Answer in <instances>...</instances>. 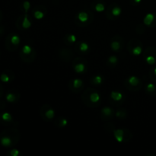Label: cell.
I'll return each instance as SVG.
<instances>
[{
    "label": "cell",
    "mask_w": 156,
    "mask_h": 156,
    "mask_svg": "<svg viewBox=\"0 0 156 156\" xmlns=\"http://www.w3.org/2000/svg\"><path fill=\"white\" fill-rule=\"evenodd\" d=\"M68 87L71 91L74 93H79L85 88V82L82 79L79 78L70 79L68 83Z\"/></svg>",
    "instance_id": "9a60e30c"
},
{
    "label": "cell",
    "mask_w": 156,
    "mask_h": 156,
    "mask_svg": "<svg viewBox=\"0 0 156 156\" xmlns=\"http://www.w3.org/2000/svg\"><path fill=\"white\" fill-rule=\"evenodd\" d=\"M127 50L132 56H140L143 53V43L137 38H133L128 42Z\"/></svg>",
    "instance_id": "8992f818"
},
{
    "label": "cell",
    "mask_w": 156,
    "mask_h": 156,
    "mask_svg": "<svg viewBox=\"0 0 156 156\" xmlns=\"http://www.w3.org/2000/svg\"><path fill=\"white\" fill-rule=\"evenodd\" d=\"M127 115H128L127 110L125 109V108H120L115 111V117L120 120H125V119L127 117Z\"/></svg>",
    "instance_id": "4316f807"
},
{
    "label": "cell",
    "mask_w": 156,
    "mask_h": 156,
    "mask_svg": "<svg viewBox=\"0 0 156 156\" xmlns=\"http://www.w3.org/2000/svg\"><path fill=\"white\" fill-rule=\"evenodd\" d=\"M2 18H3L2 12H1V10H0V22H1V21H2Z\"/></svg>",
    "instance_id": "f35d334b"
},
{
    "label": "cell",
    "mask_w": 156,
    "mask_h": 156,
    "mask_svg": "<svg viewBox=\"0 0 156 156\" xmlns=\"http://www.w3.org/2000/svg\"><path fill=\"white\" fill-rule=\"evenodd\" d=\"M149 75L151 80L153 82H155V83H156V66H153L150 69Z\"/></svg>",
    "instance_id": "d6a6232c"
},
{
    "label": "cell",
    "mask_w": 156,
    "mask_h": 156,
    "mask_svg": "<svg viewBox=\"0 0 156 156\" xmlns=\"http://www.w3.org/2000/svg\"><path fill=\"white\" fill-rule=\"evenodd\" d=\"M110 99L111 102L117 104V105H121L124 101V94L119 91H111L110 93Z\"/></svg>",
    "instance_id": "d4e9b609"
},
{
    "label": "cell",
    "mask_w": 156,
    "mask_h": 156,
    "mask_svg": "<svg viewBox=\"0 0 156 156\" xmlns=\"http://www.w3.org/2000/svg\"><path fill=\"white\" fill-rule=\"evenodd\" d=\"M78 42V37L74 34H67L63 37V43L67 47H71Z\"/></svg>",
    "instance_id": "484cf974"
},
{
    "label": "cell",
    "mask_w": 156,
    "mask_h": 156,
    "mask_svg": "<svg viewBox=\"0 0 156 156\" xmlns=\"http://www.w3.org/2000/svg\"><path fill=\"white\" fill-rule=\"evenodd\" d=\"M21 155V152L17 149H12L7 152L8 156H19Z\"/></svg>",
    "instance_id": "e575fe53"
},
{
    "label": "cell",
    "mask_w": 156,
    "mask_h": 156,
    "mask_svg": "<svg viewBox=\"0 0 156 156\" xmlns=\"http://www.w3.org/2000/svg\"><path fill=\"white\" fill-rule=\"evenodd\" d=\"M91 9L98 13H101L106 10V3L104 0H94L91 3Z\"/></svg>",
    "instance_id": "cb8c5ba5"
},
{
    "label": "cell",
    "mask_w": 156,
    "mask_h": 156,
    "mask_svg": "<svg viewBox=\"0 0 156 156\" xmlns=\"http://www.w3.org/2000/svg\"><path fill=\"white\" fill-rule=\"evenodd\" d=\"M146 26L144 24H139V25H137L136 27V33L139 34H143L146 32Z\"/></svg>",
    "instance_id": "836d02e7"
},
{
    "label": "cell",
    "mask_w": 156,
    "mask_h": 156,
    "mask_svg": "<svg viewBox=\"0 0 156 156\" xmlns=\"http://www.w3.org/2000/svg\"><path fill=\"white\" fill-rule=\"evenodd\" d=\"M143 24L148 27L154 28L156 27V12H149L145 15Z\"/></svg>",
    "instance_id": "44dd1931"
},
{
    "label": "cell",
    "mask_w": 156,
    "mask_h": 156,
    "mask_svg": "<svg viewBox=\"0 0 156 156\" xmlns=\"http://www.w3.org/2000/svg\"><path fill=\"white\" fill-rule=\"evenodd\" d=\"M3 33H4V28L3 27H0V35L2 34Z\"/></svg>",
    "instance_id": "74e56055"
},
{
    "label": "cell",
    "mask_w": 156,
    "mask_h": 156,
    "mask_svg": "<svg viewBox=\"0 0 156 156\" xmlns=\"http://www.w3.org/2000/svg\"><path fill=\"white\" fill-rule=\"evenodd\" d=\"M125 88L131 91H138L143 87L141 79L136 76H130L126 78L124 81Z\"/></svg>",
    "instance_id": "52a82bcc"
},
{
    "label": "cell",
    "mask_w": 156,
    "mask_h": 156,
    "mask_svg": "<svg viewBox=\"0 0 156 156\" xmlns=\"http://www.w3.org/2000/svg\"><path fill=\"white\" fill-rule=\"evenodd\" d=\"M82 100L88 108H97L101 103V96L95 89L88 88L82 94Z\"/></svg>",
    "instance_id": "7a4b0ae2"
},
{
    "label": "cell",
    "mask_w": 156,
    "mask_h": 156,
    "mask_svg": "<svg viewBox=\"0 0 156 156\" xmlns=\"http://www.w3.org/2000/svg\"><path fill=\"white\" fill-rule=\"evenodd\" d=\"M114 117H115V110L113 108L105 106L101 110V118L102 120L107 121V120H112Z\"/></svg>",
    "instance_id": "d6986e66"
},
{
    "label": "cell",
    "mask_w": 156,
    "mask_h": 156,
    "mask_svg": "<svg viewBox=\"0 0 156 156\" xmlns=\"http://www.w3.org/2000/svg\"><path fill=\"white\" fill-rule=\"evenodd\" d=\"M113 134L115 140L119 143H127L133 136L131 131L127 129H116L115 128L113 131Z\"/></svg>",
    "instance_id": "9c48e42d"
},
{
    "label": "cell",
    "mask_w": 156,
    "mask_h": 156,
    "mask_svg": "<svg viewBox=\"0 0 156 156\" xmlns=\"http://www.w3.org/2000/svg\"><path fill=\"white\" fill-rule=\"evenodd\" d=\"M143 0H129L130 2V4L133 5H138L140 3L142 2Z\"/></svg>",
    "instance_id": "d590c367"
},
{
    "label": "cell",
    "mask_w": 156,
    "mask_h": 156,
    "mask_svg": "<svg viewBox=\"0 0 156 156\" xmlns=\"http://www.w3.org/2000/svg\"><path fill=\"white\" fill-rule=\"evenodd\" d=\"M145 91L149 95L156 96V85L155 83H152V82L146 84Z\"/></svg>",
    "instance_id": "83f0119b"
},
{
    "label": "cell",
    "mask_w": 156,
    "mask_h": 156,
    "mask_svg": "<svg viewBox=\"0 0 156 156\" xmlns=\"http://www.w3.org/2000/svg\"><path fill=\"white\" fill-rule=\"evenodd\" d=\"M73 70L77 74H83L88 71V62L85 59L82 57H77L73 59Z\"/></svg>",
    "instance_id": "30bf717a"
},
{
    "label": "cell",
    "mask_w": 156,
    "mask_h": 156,
    "mask_svg": "<svg viewBox=\"0 0 156 156\" xmlns=\"http://www.w3.org/2000/svg\"><path fill=\"white\" fill-rule=\"evenodd\" d=\"M74 50L76 53L81 55H86L91 51V47L85 41H79L75 46Z\"/></svg>",
    "instance_id": "e0dca14e"
},
{
    "label": "cell",
    "mask_w": 156,
    "mask_h": 156,
    "mask_svg": "<svg viewBox=\"0 0 156 156\" xmlns=\"http://www.w3.org/2000/svg\"><path fill=\"white\" fill-rule=\"evenodd\" d=\"M31 20L27 13H24L23 15H20L15 22L16 27L21 30H27L31 27Z\"/></svg>",
    "instance_id": "7c38bea8"
},
{
    "label": "cell",
    "mask_w": 156,
    "mask_h": 156,
    "mask_svg": "<svg viewBox=\"0 0 156 156\" xmlns=\"http://www.w3.org/2000/svg\"><path fill=\"white\" fill-rule=\"evenodd\" d=\"M122 8L117 3H111L105 10V16L110 21H115L121 15Z\"/></svg>",
    "instance_id": "ba28073f"
},
{
    "label": "cell",
    "mask_w": 156,
    "mask_h": 156,
    "mask_svg": "<svg viewBox=\"0 0 156 156\" xmlns=\"http://www.w3.org/2000/svg\"><path fill=\"white\" fill-rule=\"evenodd\" d=\"M119 62V59L116 55H111L107 59V66L111 68H114V67L117 66V64Z\"/></svg>",
    "instance_id": "f546056e"
},
{
    "label": "cell",
    "mask_w": 156,
    "mask_h": 156,
    "mask_svg": "<svg viewBox=\"0 0 156 156\" xmlns=\"http://www.w3.org/2000/svg\"><path fill=\"white\" fill-rule=\"evenodd\" d=\"M20 98H21V94L17 90H10V91H8L5 94V101L9 103H16L19 101Z\"/></svg>",
    "instance_id": "7402d4cb"
},
{
    "label": "cell",
    "mask_w": 156,
    "mask_h": 156,
    "mask_svg": "<svg viewBox=\"0 0 156 156\" xmlns=\"http://www.w3.org/2000/svg\"><path fill=\"white\" fill-rule=\"evenodd\" d=\"M36 50L30 45L24 44L19 52V56L25 63H31L36 59Z\"/></svg>",
    "instance_id": "277c9868"
},
{
    "label": "cell",
    "mask_w": 156,
    "mask_h": 156,
    "mask_svg": "<svg viewBox=\"0 0 156 156\" xmlns=\"http://www.w3.org/2000/svg\"><path fill=\"white\" fill-rule=\"evenodd\" d=\"M20 44H21V37L15 33H11L6 36L5 46L8 51L14 52L17 50Z\"/></svg>",
    "instance_id": "5b68a950"
},
{
    "label": "cell",
    "mask_w": 156,
    "mask_h": 156,
    "mask_svg": "<svg viewBox=\"0 0 156 156\" xmlns=\"http://www.w3.org/2000/svg\"><path fill=\"white\" fill-rule=\"evenodd\" d=\"M20 137L21 134L17 128H8L0 133V145L4 148H12L18 144Z\"/></svg>",
    "instance_id": "6da1fadb"
},
{
    "label": "cell",
    "mask_w": 156,
    "mask_h": 156,
    "mask_svg": "<svg viewBox=\"0 0 156 156\" xmlns=\"http://www.w3.org/2000/svg\"><path fill=\"white\" fill-rule=\"evenodd\" d=\"M40 115L44 121H52L55 117V111L50 105L45 104L40 108Z\"/></svg>",
    "instance_id": "8fae6325"
},
{
    "label": "cell",
    "mask_w": 156,
    "mask_h": 156,
    "mask_svg": "<svg viewBox=\"0 0 156 156\" xmlns=\"http://www.w3.org/2000/svg\"><path fill=\"white\" fill-rule=\"evenodd\" d=\"M94 15L91 11L85 9L81 10L75 16L74 21L77 26L80 27H86L92 23Z\"/></svg>",
    "instance_id": "3957f363"
},
{
    "label": "cell",
    "mask_w": 156,
    "mask_h": 156,
    "mask_svg": "<svg viewBox=\"0 0 156 156\" xmlns=\"http://www.w3.org/2000/svg\"><path fill=\"white\" fill-rule=\"evenodd\" d=\"M15 123L14 117L9 112L0 113V124L3 126H12Z\"/></svg>",
    "instance_id": "ffe728a7"
},
{
    "label": "cell",
    "mask_w": 156,
    "mask_h": 156,
    "mask_svg": "<svg viewBox=\"0 0 156 156\" xmlns=\"http://www.w3.org/2000/svg\"><path fill=\"white\" fill-rule=\"evenodd\" d=\"M30 9V2L27 0L22 2L21 5V9L24 13H28L29 10Z\"/></svg>",
    "instance_id": "1f68e13d"
},
{
    "label": "cell",
    "mask_w": 156,
    "mask_h": 156,
    "mask_svg": "<svg viewBox=\"0 0 156 156\" xmlns=\"http://www.w3.org/2000/svg\"><path fill=\"white\" fill-rule=\"evenodd\" d=\"M3 93H4V90H3V87L2 84L0 83V98L3 96Z\"/></svg>",
    "instance_id": "8d00e7d4"
},
{
    "label": "cell",
    "mask_w": 156,
    "mask_h": 156,
    "mask_svg": "<svg viewBox=\"0 0 156 156\" xmlns=\"http://www.w3.org/2000/svg\"><path fill=\"white\" fill-rule=\"evenodd\" d=\"M104 82V78L103 76L101 75H94L90 79V82L92 85H95V86H98V85H102Z\"/></svg>",
    "instance_id": "f1b7e54d"
},
{
    "label": "cell",
    "mask_w": 156,
    "mask_h": 156,
    "mask_svg": "<svg viewBox=\"0 0 156 156\" xmlns=\"http://www.w3.org/2000/svg\"><path fill=\"white\" fill-rule=\"evenodd\" d=\"M15 79V73L12 70L5 69L0 74V81L3 83L9 84Z\"/></svg>",
    "instance_id": "603a6c76"
},
{
    "label": "cell",
    "mask_w": 156,
    "mask_h": 156,
    "mask_svg": "<svg viewBox=\"0 0 156 156\" xmlns=\"http://www.w3.org/2000/svg\"><path fill=\"white\" fill-rule=\"evenodd\" d=\"M124 47V40L120 35H114L110 41V47L115 53H120Z\"/></svg>",
    "instance_id": "4fadbf2b"
},
{
    "label": "cell",
    "mask_w": 156,
    "mask_h": 156,
    "mask_svg": "<svg viewBox=\"0 0 156 156\" xmlns=\"http://www.w3.org/2000/svg\"><path fill=\"white\" fill-rule=\"evenodd\" d=\"M69 121L65 117H59L55 120V125L59 128H64L68 126Z\"/></svg>",
    "instance_id": "4dcf8cb0"
},
{
    "label": "cell",
    "mask_w": 156,
    "mask_h": 156,
    "mask_svg": "<svg viewBox=\"0 0 156 156\" xmlns=\"http://www.w3.org/2000/svg\"><path fill=\"white\" fill-rule=\"evenodd\" d=\"M47 8L43 5H38L35 6L32 10V15L36 20H41L47 15Z\"/></svg>",
    "instance_id": "2e32d148"
},
{
    "label": "cell",
    "mask_w": 156,
    "mask_h": 156,
    "mask_svg": "<svg viewBox=\"0 0 156 156\" xmlns=\"http://www.w3.org/2000/svg\"><path fill=\"white\" fill-rule=\"evenodd\" d=\"M143 58L148 65L154 66L156 64V48L155 47H148L143 51Z\"/></svg>",
    "instance_id": "5bb4252c"
},
{
    "label": "cell",
    "mask_w": 156,
    "mask_h": 156,
    "mask_svg": "<svg viewBox=\"0 0 156 156\" xmlns=\"http://www.w3.org/2000/svg\"><path fill=\"white\" fill-rule=\"evenodd\" d=\"M59 56L60 59L63 62H69L74 57V53L73 50L68 47L61 48L59 51Z\"/></svg>",
    "instance_id": "ac0fdd59"
}]
</instances>
